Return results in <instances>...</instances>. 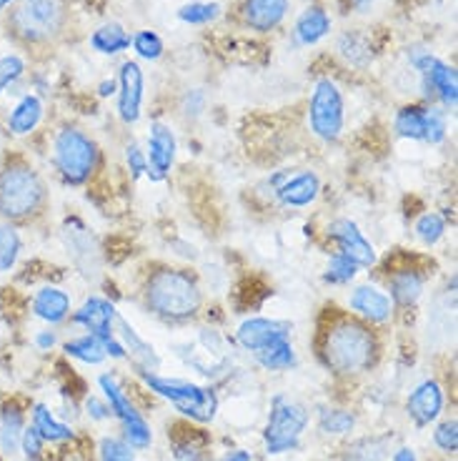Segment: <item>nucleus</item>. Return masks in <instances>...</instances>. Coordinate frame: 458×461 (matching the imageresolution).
I'll return each mask as SVG.
<instances>
[{
  "label": "nucleus",
  "instance_id": "1",
  "mask_svg": "<svg viewBox=\"0 0 458 461\" xmlns=\"http://www.w3.org/2000/svg\"><path fill=\"white\" fill-rule=\"evenodd\" d=\"M313 348L323 369L338 379L366 376L383 357L381 329L338 306H326L319 316Z\"/></svg>",
  "mask_w": 458,
  "mask_h": 461
},
{
  "label": "nucleus",
  "instance_id": "2",
  "mask_svg": "<svg viewBox=\"0 0 458 461\" xmlns=\"http://www.w3.org/2000/svg\"><path fill=\"white\" fill-rule=\"evenodd\" d=\"M0 15L5 38L28 56L53 53L73 35L76 25L73 0H15Z\"/></svg>",
  "mask_w": 458,
  "mask_h": 461
},
{
  "label": "nucleus",
  "instance_id": "3",
  "mask_svg": "<svg viewBox=\"0 0 458 461\" xmlns=\"http://www.w3.org/2000/svg\"><path fill=\"white\" fill-rule=\"evenodd\" d=\"M138 296L143 309L163 323H191L206 306L201 278L185 266L150 264Z\"/></svg>",
  "mask_w": 458,
  "mask_h": 461
},
{
  "label": "nucleus",
  "instance_id": "4",
  "mask_svg": "<svg viewBox=\"0 0 458 461\" xmlns=\"http://www.w3.org/2000/svg\"><path fill=\"white\" fill-rule=\"evenodd\" d=\"M50 208V185L25 153L5 150L0 156V221L28 226Z\"/></svg>",
  "mask_w": 458,
  "mask_h": 461
},
{
  "label": "nucleus",
  "instance_id": "5",
  "mask_svg": "<svg viewBox=\"0 0 458 461\" xmlns=\"http://www.w3.org/2000/svg\"><path fill=\"white\" fill-rule=\"evenodd\" d=\"M50 166L58 181L68 188H83L98 176L103 166V149L78 123H60L50 136Z\"/></svg>",
  "mask_w": 458,
  "mask_h": 461
},
{
  "label": "nucleus",
  "instance_id": "6",
  "mask_svg": "<svg viewBox=\"0 0 458 461\" xmlns=\"http://www.w3.org/2000/svg\"><path fill=\"white\" fill-rule=\"evenodd\" d=\"M138 379L146 384L150 393L171 403L178 414L195 421V424H211L218 416L220 399L213 386H201L195 381L178 379V376H163L158 371H136Z\"/></svg>",
  "mask_w": 458,
  "mask_h": 461
},
{
  "label": "nucleus",
  "instance_id": "7",
  "mask_svg": "<svg viewBox=\"0 0 458 461\" xmlns=\"http://www.w3.org/2000/svg\"><path fill=\"white\" fill-rule=\"evenodd\" d=\"M406 63L418 78V91L424 104H434L454 113L458 105V73L456 66L446 63L441 56L421 43L406 48Z\"/></svg>",
  "mask_w": 458,
  "mask_h": 461
},
{
  "label": "nucleus",
  "instance_id": "8",
  "mask_svg": "<svg viewBox=\"0 0 458 461\" xmlns=\"http://www.w3.org/2000/svg\"><path fill=\"white\" fill-rule=\"evenodd\" d=\"M310 411L303 402L288 393H275L268 406L264 427V449L268 456L293 454L301 449L303 434L309 431Z\"/></svg>",
  "mask_w": 458,
  "mask_h": 461
},
{
  "label": "nucleus",
  "instance_id": "9",
  "mask_svg": "<svg viewBox=\"0 0 458 461\" xmlns=\"http://www.w3.org/2000/svg\"><path fill=\"white\" fill-rule=\"evenodd\" d=\"M306 123L309 133L326 146H333L344 139L346 131V95L331 76L316 78L306 104Z\"/></svg>",
  "mask_w": 458,
  "mask_h": 461
},
{
  "label": "nucleus",
  "instance_id": "10",
  "mask_svg": "<svg viewBox=\"0 0 458 461\" xmlns=\"http://www.w3.org/2000/svg\"><path fill=\"white\" fill-rule=\"evenodd\" d=\"M98 386L103 392V399L111 406V414L121 424V437L126 438L128 444L136 451L148 449L153 444V429H150L148 419L143 416V411L138 409L136 402L128 396V392L123 389V384L118 381L115 374H101L98 376Z\"/></svg>",
  "mask_w": 458,
  "mask_h": 461
},
{
  "label": "nucleus",
  "instance_id": "11",
  "mask_svg": "<svg viewBox=\"0 0 458 461\" xmlns=\"http://www.w3.org/2000/svg\"><path fill=\"white\" fill-rule=\"evenodd\" d=\"M323 236H326V241L333 246V251L348 256L361 271L376 268L378 261H381V258H378L376 246L368 241L366 233L361 230V226H358L354 219H346V216L333 219L331 223L326 226V230H323Z\"/></svg>",
  "mask_w": 458,
  "mask_h": 461
},
{
  "label": "nucleus",
  "instance_id": "12",
  "mask_svg": "<svg viewBox=\"0 0 458 461\" xmlns=\"http://www.w3.org/2000/svg\"><path fill=\"white\" fill-rule=\"evenodd\" d=\"M118 93H115V115L126 128L136 126L143 115V101H146V73L140 68L136 58H126L118 66Z\"/></svg>",
  "mask_w": 458,
  "mask_h": 461
},
{
  "label": "nucleus",
  "instance_id": "13",
  "mask_svg": "<svg viewBox=\"0 0 458 461\" xmlns=\"http://www.w3.org/2000/svg\"><path fill=\"white\" fill-rule=\"evenodd\" d=\"M178 158V139L171 123L166 121H153L148 128V139H146V161H148V173L153 184H163L171 178L173 166Z\"/></svg>",
  "mask_w": 458,
  "mask_h": 461
},
{
  "label": "nucleus",
  "instance_id": "14",
  "mask_svg": "<svg viewBox=\"0 0 458 461\" xmlns=\"http://www.w3.org/2000/svg\"><path fill=\"white\" fill-rule=\"evenodd\" d=\"M446 406V392L444 384L434 376L418 381L406 396V416L416 429H428L436 424Z\"/></svg>",
  "mask_w": 458,
  "mask_h": 461
},
{
  "label": "nucleus",
  "instance_id": "15",
  "mask_svg": "<svg viewBox=\"0 0 458 461\" xmlns=\"http://www.w3.org/2000/svg\"><path fill=\"white\" fill-rule=\"evenodd\" d=\"M118 309L111 299H105L101 294H93L83 301L78 309H73L68 321L81 329L85 334L95 336L98 341H108L115 336V319H118Z\"/></svg>",
  "mask_w": 458,
  "mask_h": 461
},
{
  "label": "nucleus",
  "instance_id": "16",
  "mask_svg": "<svg viewBox=\"0 0 458 461\" xmlns=\"http://www.w3.org/2000/svg\"><path fill=\"white\" fill-rule=\"evenodd\" d=\"M348 312L358 316L361 321L371 323L376 329H383L393 321L396 306L389 299V294L376 284H358L348 294Z\"/></svg>",
  "mask_w": 458,
  "mask_h": 461
},
{
  "label": "nucleus",
  "instance_id": "17",
  "mask_svg": "<svg viewBox=\"0 0 458 461\" xmlns=\"http://www.w3.org/2000/svg\"><path fill=\"white\" fill-rule=\"evenodd\" d=\"M321 176L313 168H301L296 173H288L286 181L275 188L274 203L278 208H286V211H303L321 198Z\"/></svg>",
  "mask_w": 458,
  "mask_h": 461
},
{
  "label": "nucleus",
  "instance_id": "18",
  "mask_svg": "<svg viewBox=\"0 0 458 461\" xmlns=\"http://www.w3.org/2000/svg\"><path fill=\"white\" fill-rule=\"evenodd\" d=\"M291 13V0H241L238 21L256 35H271L281 31Z\"/></svg>",
  "mask_w": 458,
  "mask_h": 461
},
{
  "label": "nucleus",
  "instance_id": "19",
  "mask_svg": "<svg viewBox=\"0 0 458 461\" xmlns=\"http://www.w3.org/2000/svg\"><path fill=\"white\" fill-rule=\"evenodd\" d=\"M386 294H389V299L393 301V306H396V312L401 309V312H411L418 306V301L424 299V291H426V276L424 268H418V266H396L393 271L386 274Z\"/></svg>",
  "mask_w": 458,
  "mask_h": 461
},
{
  "label": "nucleus",
  "instance_id": "20",
  "mask_svg": "<svg viewBox=\"0 0 458 461\" xmlns=\"http://www.w3.org/2000/svg\"><path fill=\"white\" fill-rule=\"evenodd\" d=\"M293 336V323L286 319L274 316H248L236 329V344L241 346L246 354H256L258 348L274 344L278 339Z\"/></svg>",
  "mask_w": 458,
  "mask_h": 461
},
{
  "label": "nucleus",
  "instance_id": "21",
  "mask_svg": "<svg viewBox=\"0 0 458 461\" xmlns=\"http://www.w3.org/2000/svg\"><path fill=\"white\" fill-rule=\"evenodd\" d=\"M28 309H31L33 319L56 329V326H63L70 319V313H73V299H70V294L63 286L43 284V286H38L33 291Z\"/></svg>",
  "mask_w": 458,
  "mask_h": 461
},
{
  "label": "nucleus",
  "instance_id": "22",
  "mask_svg": "<svg viewBox=\"0 0 458 461\" xmlns=\"http://www.w3.org/2000/svg\"><path fill=\"white\" fill-rule=\"evenodd\" d=\"M43 118H46V101L33 91L23 93L5 113V133L11 139H31L40 128Z\"/></svg>",
  "mask_w": 458,
  "mask_h": 461
},
{
  "label": "nucleus",
  "instance_id": "23",
  "mask_svg": "<svg viewBox=\"0 0 458 461\" xmlns=\"http://www.w3.org/2000/svg\"><path fill=\"white\" fill-rule=\"evenodd\" d=\"M333 31V15L323 3H310L298 13L291 35L298 48H313L323 43Z\"/></svg>",
  "mask_w": 458,
  "mask_h": 461
},
{
  "label": "nucleus",
  "instance_id": "24",
  "mask_svg": "<svg viewBox=\"0 0 458 461\" xmlns=\"http://www.w3.org/2000/svg\"><path fill=\"white\" fill-rule=\"evenodd\" d=\"M336 56L344 60L348 68L368 70L376 60V43L366 28H346L336 35Z\"/></svg>",
  "mask_w": 458,
  "mask_h": 461
},
{
  "label": "nucleus",
  "instance_id": "25",
  "mask_svg": "<svg viewBox=\"0 0 458 461\" xmlns=\"http://www.w3.org/2000/svg\"><path fill=\"white\" fill-rule=\"evenodd\" d=\"M115 336L121 339V344L126 346L128 361L136 366V371H158L161 369V357L156 351V346L146 341L143 336L138 334L136 326L128 321L123 313H118L115 319Z\"/></svg>",
  "mask_w": 458,
  "mask_h": 461
},
{
  "label": "nucleus",
  "instance_id": "26",
  "mask_svg": "<svg viewBox=\"0 0 458 461\" xmlns=\"http://www.w3.org/2000/svg\"><path fill=\"white\" fill-rule=\"evenodd\" d=\"M63 241H66V249H68L70 261L73 266L83 271V274H95L98 271V246H95V239L91 236V230L85 229V223L78 219H73V226H66L63 229Z\"/></svg>",
  "mask_w": 458,
  "mask_h": 461
},
{
  "label": "nucleus",
  "instance_id": "27",
  "mask_svg": "<svg viewBox=\"0 0 458 461\" xmlns=\"http://www.w3.org/2000/svg\"><path fill=\"white\" fill-rule=\"evenodd\" d=\"M28 424L46 438V444H73L78 438L76 429L66 424L46 402H38L31 406V421Z\"/></svg>",
  "mask_w": 458,
  "mask_h": 461
},
{
  "label": "nucleus",
  "instance_id": "28",
  "mask_svg": "<svg viewBox=\"0 0 458 461\" xmlns=\"http://www.w3.org/2000/svg\"><path fill=\"white\" fill-rule=\"evenodd\" d=\"M168 441H171V438H168ZM171 451L175 461H206V429H195L188 419L181 421V424H173Z\"/></svg>",
  "mask_w": 458,
  "mask_h": 461
},
{
  "label": "nucleus",
  "instance_id": "29",
  "mask_svg": "<svg viewBox=\"0 0 458 461\" xmlns=\"http://www.w3.org/2000/svg\"><path fill=\"white\" fill-rule=\"evenodd\" d=\"M431 105L434 104H424V101L403 104L401 108L393 113V133L403 140L426 143V131H428Z\"/></svg>",
  "mask_w": 458,
  "mask_h": 461
},
{
  "label": "nucleus",
  "instance_id": "30",
  "mask_svg": "<svg viewBox=\"0 0 458 461\" xmlns=\"http://www.w3.org/2000/svg\"><path fill=\"white\" fill-rule=\"evenodd\" d=\"M25 424H28V411L18 399H8L0 406V454L5 456L18 454Z\"/></svg>",
  "mask_w": 458,
  "mask_h": 461
},
{
  "label": "nucleus",
  "instance_id": "31",
  "mask_svg": "<svg viewBox=\"0 0 458 461\" xmlns=\"http://www.w3.org/2000/svg\"><path fill=\"white\" fill-rule=\"evenodd\" d=\"M88 46L95 50L98 56L115 58L123 56L126 50H130V33L123 23L118 21H105V23L95 25L88 35Z\"/></svg>",
  "mask_w": 458,
  "mask_h": 461
},
{
  "label": "nucleus",
  "instance_id": "32",
  "mask_svg": "<svg viewBox=\"0 0 458 461\" xmlns=\"http://www.w3.org/2000/svg\"><path fill=\"white\" fill-rule=\"evenodd\" d=\"M251 357L261 369L271 371V374H281V371H291L298 366V351L293 346V336L278 339L274 344L258 348Z\"/></svg>",
  "mask_w": 458,
  "mask_h": 461
},
{
  "label": "nucleus",
  "instance_id": "33",
  "mask_svg": "<svg viewBox=\"0 0 458 461\" xmlns=\"http://www.w3.org/2000/svg\"><path fill=\"white\" fill-rule=\"evenodd\" d=\"M25 239L21 226L0 221V274H13L23 256Z\"/></svg>",
  "mask_w": 458,
  "mask_h": 461
},
{
  "label": "nucleus",
  "instance_id": "34",
  "mask_svg": "<svg viewBox=\"0 0 458 461\" xmlns=\"http://www.w3.org/2000/svg\"><path fill=\"white\" fill-rule=\"evenodd\" d=\"M63 354L73 361H81L85 366H101L105 358V348L103 344L91 334H78V336H70L68 341H63Z\"/></svg>",
  "mask_w": 458,
  "mask_h": 461
},
{
  "label": "nucleus",
  "instance_id": "35",
  "mask_svg": "<svg viewBox=\"0 0 458 461\" xmlns=\"http://www.w3.org/2000/svg\"><path fill=\"white\" fill-rule=\"evenodd\" d=\"M391 438L389 437H361L351 441L344 449L341 461H389Z\"/></svg>",
  "mask_w": 458,
  "mask_h": 461
},
{
  "label": "nucleus",
  "instance_id": "36",
  "mask_svg": "<svg viewBox=\"0 0 458 461\" xmlns=\"http://www.w3.org/2000/svg\"><path fill=\"white\" fill-rule=\"evenodd\" d=\"M358 424V419L351 409L326 406L319 411V431L323 437H348Z\"/></svg>",
  "mask_w": 458,
  "mask_h": 461
},
{
  "label": "nucleus",
  "instance_id": "37",
  "mask_svg": "<svg viewBox=\"0 0 458 461\" xmlns=\"http://www.w3.org/2000/svg\"><path fill=\"white\" fill-rule=\"evenodd\" d=\"M413 233H416V239L424 243L426 249H434V246H438V243L446 239V216L438 213V211H426L413 223Z\"/></svg>",
  "mask_w": 458,
  "mask_h": 461
},
{
  "label": "nucleus",
  "instance_id": "38",
  "mask_svg": "<svg viewBox=\"0 0 458 461\" xmlns=\"http://www.w3.org/2000/svg\"><path fill=\"white\" fill-rule=\"evenodd\" d=\"M28 73V58L25 53L11 50L0 56V98L23 81Z\"/></svg>",
  "mask_w": 458,
  "mask_h": 461
},
{
  "label": "nucleus",
  "instance_id": "39",
  "mask_svg": "<svg viewBox=\"0 0 458 461\" xmlns=\"http://www.w3.org/2000/svg\"><path fill=\"white\" fill-rule=\"evenodd\" d=\"M175 15L185 25H211L223 15V5L220 3H211V0H195V3L181 5Z\"/></svg>",
  "mask_w": 458,
  "mask_h": 461
},
{
  "label": "nucleus",
  "instance_id": "40",
  "mask_svg": "<svg viewBox=\"0 0 458 461\" xmlns=\"http://www.w3.org/2000/svg\"><path fill=\"white\" fill-rule=\"evenodd\" d=\"M130 48L140 60H148V63H158L166 56V41L150 28H140L130 35Z\"/></svg>",
  "mask_w": 458,
  "mask_h": 461
},
{
  "label": "nucleus",
  "instance_id": "41",
  "mask_svg": "<svg viewBox=\"0 0 458 461\" xmlns=\"http://www.w3.org/2000/svg\"><path fill=\"white\" fill-rule=\"evenodd\" d=\"M358 274H361V268L348 256L333 251L328 256L326 271H323V281L331 284V286H348V284H354L355 278H358Z\"/></svg>",
  "mask_w": 458,
  "mask_h": 461
},
{
  "label": "nucleus",
  "instance_id": "42",
  "mask_svg": "<svg viewBox=\"0 0 458 461\" xmlns=\"http://www.w3.org/2000/svg\"><path fill=\"white\" fill-rule=\"evenodd\" d=\"M101 461H136V449L123 437H103L98 441Z\"/></svg>",
  "mask_w": 458,
  "mask_h": 461
},
{
  "label": "nucleus",
  "instance_id": "43",
  "mask_svg": "<svg viewBox=\"0 0 458 461\" xmlns=\"http://www.w3.org/2000/svg\"><path fill=\"white\" fill-rule=\"evenodd\" d=\"M434 444L436 449L444 451V454H456L458 449V421L451 416V419H444V421H436L434 427Z\"/></svg>",
  "mask_w": 458,
  "mask_h": 461
},
{
  "label": "nucleus",
  "instance_id": "44",
  "mask_svg": "<svg viewBox=\"0 0 458 461\" xmlns=\"http://www.w3.org/2000/svg\"><path fill=\"white\" fill-rule=\"evenodd\" d=\"M18 451L23 454L25 461H46V438L40 437L31 424H25L23 434H21V447Z\"/></svg>",
  "mask_w": 458,
  "mask_h": 461
},
{
  "label": "nucleus",
  "instance_id": "45",
  "mask_svg": "<svg viewBox=\"0 0 458 461\" xmlns=\"http://www.w3.org/2000/svg\"><path fill=\"white\" fill-rule=\"evenodd\" d=\"M448 139V113L438 105H431L428 115V131H426V146H444Z\"/></svg>",
  "mask_w": 458,
  "mask_h": 461
},
{
  "label": "nucleus",
  "instance_id": "46",
  "mask_svg": "<svg viewBox=\"0 0 458 461\" xmlns=\"http://www.w3.org/2000/svg\"><path fill=\"white\" fill-rule=\"evenodd\" d=\"M126 168L130 181H140L148 173V161H146V150L140 149V143L128 140L126 143Z\"/></svg>",
  "mask_w": 458,
  "mask_h": 461
},
{
  "label": "nucleus",
  "instance_id": "47",
  "mask_svg": "<svg viewBox=\"0 0 458 461\" xmlns=\"http://www.w3.org/2000/svg\"><path fill=\"white\" fill-rule=\"evenodd\" d=\"M178 108H181V115L188 118V121L201 118L203 111H206V93H203V88H188V91L184 93Z\"/></svg>",
  "mask_w": 458,
  "mask_h": 461
},
{
  "label": "nucleus",
  "instance_id": "48",
  "mask_svg": "<svg viewBox=\"0 0 458 461\" xmlns=\"http://www.w3.org/2000/svg\"><path fill=\"white\" fill-rule=\"evenodd\" d=\"M83 409H85V414L91 416V421H98V424H103V421H108V419H113V414H111V406H108V402H105L103 396H85Z\"/></svg>",
  "mask_w": 458,
  "mask_h": 461
},
{
  "label": "nucleus",
  "instance_id": "49",
  "mask_svg": "<svg viewBox=\"0 0 458 461\" xmlns=\"http://www.w3.org/2000/svg\"><path fill=\"white\" fill-rule=\"evenodd\" d=\"M33 346L38 351H53L58 346V331L53 326H46V329H40V331H35L33 336Z\"/></svg>",
  "mask_w": 458,
  "mask_h": 461
},
{
  "label": "nucleus",
  "instance_id": "50",
  "mask_svg": "<svg viewBox=\"0 0 458 461\" xmlns=\"http://www.w3.org/2000/svg\"><path fill=\"white\" fill-rule=\"evenodd\" d=\"M344 3L351 13H368L376 5V0H344Z\"/></svg>",
  "mask_w": 458,
  "mask_h": 461
},
{
  "label": "nucleus",
  "instance_id": "51",
  "mask_svg": "<svg viewBox=\"0 0 458 461\" xmlns=\"http://www.w3.org/2000/svg\"><path fill=\"white\" fill-rule=\"evenodd\" d=\"M220 461H253V454L248 449H230L220 456Z\"/></svg>",
  "mask_w": 458,
  "mask_h": 461
},
{
  "label": "nucleus",
  "instance_id": "52",
  "mask_svg": "<svg viewBox=\"0 0 458 461\" xmlns=\"http://www.w3.org/2000/svg\"><path fill=\"white\" fill-rule=\"evenodd\" d=\"M391 461H418V456H416V449H411V447H401V449L393 451Z\"/></svg>",
  "mask_w": 458,
  "mask_h": 461
},
{
  "label": "nucleus",
  "instance_id": "53",
  "mask_svg": "<svg viewBox=\"0 0 458 461\" xmlns=\"http://www.w3.org/2000/svg\"><path fill=\"white\" fill-rule=\"evenodd\" d=\"M118 93V81L115 78H105L101 86H98V95L101 98H108V95H115Z\"/></svg>",
  "mask_w": 458,
  "mask_h": 461
},
{
  "label": "nucleus",
  "instance_id": "54",
  "mask_svg": "<svg viewBox=\"0 0 458 461\" xmlns=\"http://www.w3.org/2000/svg\"><path fill=\"white\" fill-rule=\"evenodd\" d=\"M13 3H15V0H0V13L8 11V8H11Z\"/></svg>",
  "mask_w": 458,
  "mask_h": 461
},
{
  "label": "nucleus",
  "instance_id": "55",
  "mask_svg": "<svg viewBox=\"0 0 458 461\" xmlns=\"http://www.w3.org/2000/svg\"><path fill=\"white\" fill-rule=\"evenodd\" d=\"M310 3H321V0H310Z\"/></svg>",
  "mask_w": 458,
  "mask_h": 461
}]
</instances>
